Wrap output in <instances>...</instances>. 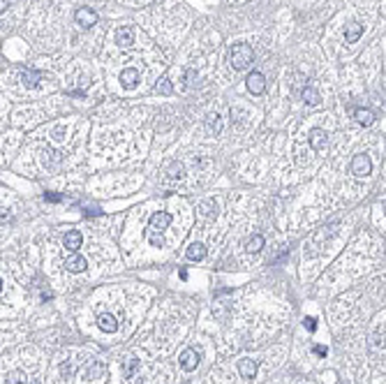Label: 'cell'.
Instances as JSON below:
<instances>
[{"mask_svg":"<svg viewBox=\"0 0 386 384\" xmlns=\"http://www.w3.org/2000/svg\"><path fill=\"white\" fill-rule=\"evenodd\" d=\"M185 176V167H183V162H171L164 171V183L166 185H171V183H178L180 178Z\"/></svg>","mask_w":386,"mask_h":384,"instance_id":"obj_8","label":"cell"},{"mask_svg":"<svg viewBox=\"0 0 386 384\" xmlns=\"http://www.w3.org/2000/svg\"><path fill=\"white\" fill-rule=\"evenodd\" d=\"M74 19H77V23L83 28H93L95 23H97V12L95 9H90V7H79L77 12H74Z\"/></svg>","mask_w":386,"mask_h":384,"instance_id":"obj_6","label":"cell"},{"mask_svg":"<svg viewBox=\"0 0 386 384\" xmlns=\"http://www.w3.org/2000/svg\"><path fill=\"white\" fill-rule=\"evenodd\" d=\"M361 35H363V26H361L359 21H354V23H349L345 30V40L349 42V44H354V42L361 40Z\"/></svg>","mask_w":386,"mask_h":384,"instance_id":"obj_18","label":"cell"},{"mask_svg":"<svg viewBox=\"0 0 386 384\" xmlns=\"http://www.w3.org/2000/svg\"><path fill=\"white\" fill-rule=\"evenodd\" d=\"M303 102H306L308 107H317V104L321 102L319 90L312 88V86H306V88H303Z\"/></svg>","mask_w":386,"mask_h":384,"instance_id":"obj_19","label":"cell"},{"mask_svg":"<svg viewBox=\"0 0 386 384\" xmlns=\"http://www.w3.org/2000/svg\"><path fill=\"white\" fill-rule=\"evenodd\" d=\"M185 255H187V259H192V262H201L204 257H206V245L204 243H190V248L185 250Z\"/></svg>","mask_w":386,"mask_h":384,"instance_id":"obj_15","label":"cell"},{"mask_svg":"<svg viewBox=\"0 0 386 384\" xmlns=\"http://www.w3.org/2000/svg\"><path fill=\"white\" fill-rule=\"evenodd\" d=\"M314 326H317V324H314V319H312V317H308V319H306V329L314 331Z\"/></svg>","mask_w":386,"mask_h":384,"instance_id":"obj_27","label":"cell"},{"mask_svg":"<svg viewBox=\"0 0 386 384\" xmlns=\"http://www.w3.org/2000/svg\"><path fill=\"white\" fill-rule=\"evenodd\" d=\"M229 61H232V68L236 70V72H243V70H247L250 65H252L254 61V51L250 44H233L232 47V54H229Z\"/></svg>","mask_w":386,"mask_h":384,"instance_id":"obj_1","label":"cell"},{"mask_svg":"<svg viewBox=\"0 0 386 384\" xmlns=\"http://www.w3.org/2000/svg\"><path fill=\"white\" fill-rule=\"evenodd\" d=\"M308 142H310L312 151H324V149L328 146V135H326V130L312 128L310 132H308Z\"/></svg>","mask_w":386,"mask_h":384,"instance_id":"obj_4","label":"cell"},{"mask_svg":"<svg viewBox=\"0 0 386 384\" xmlns=\"http://www.w3.org/2000/svg\"><path fill=\"white\" fill-rule=\"evenodd\" d=\"M155 90L160 95H171L173 93V86H171V81L169 79H160L157 81V86H155Z\"/></svg>","mask_w":386,"mask_h":384,"instance_id":"obj_24","label":"cell"},{"mask_svg":"<svg viewBox=\"0 0 386 384\" xmlns=\"http://www.w3.org/2000/svg\"><path fill=\"white\" fill-rule=\"evenodd\" d=\"M264 236H259V234H254V236H250L245 241V252H250V255H257L261 248H264Z\"/></svg>","mask_w":386,"mask_h":384,"instance_id":"obj_20","label":"cell"},{"mask_svg":"<svg viewBox=\"0 0 386 384\" xmlns=\"http://www.w3.org/2000/svg\"><path fill=\"white\" fill-rule=\"evenodd\" d=\"M199 211L204 218H218V202L213 199H206V202L199 204Z\"/></svg>","mask_w":386,"mask_h":384,"instance_id":"obj_22","label":"cell"},{"mask_svg":"<svg viewBox=\"0 0 386 384\" xmlns=\"http://www.w3.org/2000/svg\"><path fill=\"white\" fill-rule=\"evenodd\" d=\"M204 128H206V135L208 137H218V135H220V132H222V118H220V114L208 116L206 123H204Z\"/></svg>","mask_w":386,"mask_h":384,"instance_id":"obj_14","label":"cell"},{"mask_svg":"<svg viewBox=\"0 0 386 384\" xmlns=\"http://www.w3.org/2000/svg\"><path fill=\"white\" fill-rule=\"evenodd\" d=\"M97 324H100V329L104 331V333H116V331H118V319L113 315H109V312H102V315L97 317Z\"/></svg>","mask_w":386,"mask_h":384,"instance_id":"obj_12","label":"cell"},{"mask_svg":"<svg viewBox=\"0 0 386 384\" xmlns=\"http://www.w3.org/2000/svg\"><path fill=\"white\" fill-rule=\"evenodd\" d=\"M40 79H42V72H37V70L23 72V86L26 88H35L37 83H40Z\"/></svg>","mask_w":386,"mask_h":384,"instance_id":"obj_23","label":"cell"},{"mask_svg":"<svg viewBox=\"0 0 386 384\" xmlns=\"http://www.w3.org/2000/svg\"><path fill=\"white\" fill-rule=\"evenodd\" d=\"M352 174L359 176V178L373 174V162H370V157H368L366 153L354 155V160H352Z\"/></svg>","mask_w":386,"mask_h":384,"instance_id":"obj_2","label":"cell"},{"mask_svg":"<svg viewBox=\"0 0 386 384\" xmlns=\"http://www.w3.org/2000/svg\"><path fill=\"white\" fill-rule=\"evenodd\" d=\"M137 371H139V359L127 357L125 361H123V375H125V378H134Z\"/></svg>","mask_w":386,"mask_h":384,"instance_id":"obj_21","label":"cell"},{"mask_svg":"<svg viewBox=\"0 0 386 384\" xmlns=\"http://www.w3.org/2000/svg\"><path fill=\"white\" fill-rule=\"evenodd\" d=\"M81 241H83L81 231L79 230H70L65 234V238H63V245H65V250H70V252H77V250L81 248Z\"/></svg>","mask_w":386,"mask_h":384,"instance_id":"obj_10","label":"cell"},{"mask_svg":"<svg viewBox=\"0 0 386 384\" xmlns=\"http://www.w3.org/2000/svg\"><path fill=\"white\" fill-rule=\"evenodd\" d=\"M116 44L120 49H127L134 44V28L132 26H123L116 30Z\"/></svg>","mask_w":386,"mask_h":384,"instance_id":"obj_9","label":"cell"},{"mask_svg":"<svg viewBox=\"0 0 386 384\" xmlns=\"http://www.w3.org/2000/svg\"><path fill=\"white\" fill-rule=\"evenodd\" d=\"M5 384H26V375L21 371H14V373H9V378L5 380Z\"/></svg>","mask_w":386,"mask_h":384,"instance_id":"obj_25","label":"cell"},{"mask_svg":"<svg viewBox=\"0 0 386 384\" xmlns=\"http://www.w3.org/2000/svg\"><path fill=\"white\" fill-rule=\"evenodd\" d=\"M354 118H356L359 125L368 128V125H373L375 123V111L373 109H356V111H354Z\"/></svg>","mask_w":386,"mask_h":384,"instance_id":"obj_17","label":"cell"},{"mask_svg":"<svg viewBox=\"0 0 386 384\" xmlns=\"http://www.w3.org/2000/svg\"><path fill=\"white\" fill-rule=\"evenodd\" d=\"M199 359H201V352L199 350H194V347H187V350H183L180 352V357H178V364H180V368L183 371H194L197 366H199Z\"/></svg>","mask_w":386,"mask_h":384,"instance_id":"obj_3","label":"cell"},{"mask_svg":"<svg viewBox=\"0 0 386 384\" xmlns=\"http://www.w3.org/2000/svg\"><path fill=\"white\" fill-rule=\"evenodd\" d=\"M171 225V213H166V211H160V213H155L153 218H151V230L153 231H162L166 230Z\"/></svg>","mask_w":386,"mask_h":384,"instance_id":"obj_11","label":"cell"},{"mask_svg":"<svg viewBox=\"0 0 386 384\" xmlns=\"http://www.w3.org/2000/svg\"><path fill=\"white\" fill-rule=\"evenodd\" d=\"M338 384H342V382H338Z\"/></svg>","mask_w":386,"mask_h":384,"instance_id":"obj_29","label":"cell"},{"mask_svg":"<svg viewBox=\"0 0 386 384\" xmlns=\"http://www.w3.org/2000/svg\"><path fill=\"white\" fill-rule=\"evenodd\" d=\"M7 7H9V0H0V14L5 12Z\"/></svg>","mask_w":386,"mask_h":384,"instance_id":"obj_28","label":"cell"},{"mask_svg":"<svg viewBox=\"0 0 386 384\" xmlns=\"http://www.w3.org/2000/svg\"><path fill=\"white\" fill-rule=\"evenodd\" d=\"M139 79H141L139 70H134V68H127L120 72V86L125 88V90H132V88L139 86Z\"/></svg>","mask_w":386,"mask_h":384,"instance_id":"obj_7","label":"cell"},{"mask_svg":"<svg viewBox=\"0 0 386 384\" xmlns=\"http://www.w3.org/2000/svg\"><path fill=\"white\" fill-rule=\"evenodd\" d=\"M245 86L252 95H261L266 90V77L261 75V72H250L245 79Z\"/></svg>","mask_w":386,"mask_h":384,"instance_id":"obj_5","label":"cell"},{"mask_svg":"<svg viewBox=\"0 0 386 384\" xmlns=\"http://www.w3.org/2000/svg\"><path fill=\"white\" fill-rule=\"evenodd\" d=\"M65 266H67V271H70V273H81V271H86L88 262H86V257L74 255V257H70V259L65 262Z\"/></svg>","mask_w":386,"mask_h":384,"instance_id":"obj_16","label":"cell"},{"mask_svg":"<svg viewBox=\"0 0 386 384\" xmlns=\"http://www.w3.org/2000/svg\"><path fill=\"white\" fill-rule=\"evenodd\" d=\"M238 373H240V378L252 380L254 375H257V361H254V359H240L238 361Z\"/></svg>","mask_w":386,"mask_h":384,"instance_id":"obj_13","label":"cell"},{"mask_svg":"<svg viewBox=\"0 0 386 384\" xmlns=\"http://www.w3.org/2000/svg\"><path fill=\"white\" fill-rule=\"evenodd\" d=\"M151 245H155V248H162V245H164L162 236H151Z\"/></svg>","mask_w":386,"mask_h":384,"instance_id":"obj_26","label":"cell"}]
</instances>
